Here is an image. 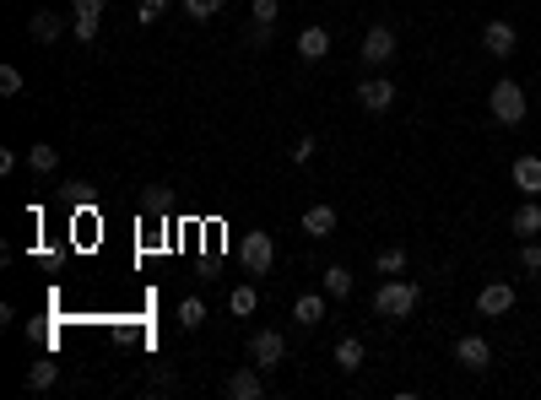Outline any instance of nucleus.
Returning <instances> with one entry per match:
<instances>
[{"label": "nucleus", "mask_w": 541, "mask_h": 400, "mask_svg": "<svg viewBox=\"0 0 541 400\" xmlns=\"http://www.w3.org/2000/svg\"><path fill=\"white\" fill-rule=\"evenodd\" d=\"M417 303H423V287L406 282V276H385L374 287V320H412Z\"/></svg>", "instance_id": "nucleus-1"}, {"label": "nucleus", "mask_w": 541, "mask_h": 400, "mask_svg": "<svg viewBox=\"0 0 541 400\" xmlns=\"http://www.w3.org/2000/svg\"><path fill=\"white\" fill-rule=\"evenodd\" d=\"M488 114L499 119V125H520L526 114H531V103H526V87L520 81H493V92H488Z\"/></svg>", "instance_id": "nucleus-2"}, {"label": "nucleus", "mask_w": 541, "mask_h": 400, "mask_svg": "<svg viewBox=\"0 0 541 400\" xmlns=\"http://www.w3.org/2000/svg\"><path fill=\"white\" fill-rule=\"evenodd\" d=\"M515 43H520V27H515L509 16H493V22L482 27V49H488L493 60H509V54H515Z\"/></svg>", "instance_id": "nucleus-3"}, {"label": "nucleus", "mask_w": 541, "mask_h": 400, "mask_svg": "<svg viewBox=\"0 0 541 400\" xmlns=\"http://www.w3.org/2000/svg\"><path fill=\"white\" fill-rule=\"evenodd\" d=\"M238 255H244V265H249L255 276H266V271L276 265V244H271V233H244Z\"/></svg>", "instance_id": "nucleus-4"}, {"label": "nucleus", "mask_w": 541, "mask_h": 400, "mask_svg": "<svg viewBox=\"0 0 541 400\" xmlns=\"http://www.w3.org/2000/svg\"><path fill=\"white\" fill-rule=\"evenodd\" d=\"M515 309V282H488L482 293H477V314L482 320H504Z\"/></svg>", "instance_id": "nucleus-5"}, {"label": "nucleus", "mask_w": 541, "mask_h": 400, "mask_svg": "<svg viewBox=\"0 0 541 400\" xmlns=\"http://www.w3.org/2000/svg\"><path fill=\"white\" fill-rule=\"evenodd\" d=\"M282 358H287L282 330H255V336H249V363H255V368H276Z\"/></svg>", "instance_id": "nucleus-6"}, {"label": "nucleus", "mask_w": 541, "mask_h": 400, "mask_svg": "<svg viewBox=\"0 0 541 400\" xmlns=\"http://www.w3.org/2000/svg\"><path fill=\"white\" fill-rule=\"evenodd\" d=\"M509 184H515L526 200H536L541 195V157L536 152H520V157L509 163Z\"/></svg>", "instance_id": "nucleus-7"}, {"label": "nucleus", "mask_w": 541, "mask_h": 400, "mask_svg": "<svg viewBox=\"0 0 541 400\" xmlns=\"http://www.w3.org/2000/svg\"><path fill=\"white\" fill-rule=\"evenodd\" d=\"M358 103H363L368 114L396 108V81H390V76H368V81H358Z\"/></svg>", "instance_id": "nucleus-8"}, {"label": "nucleus", "mask_w": 541, "mask_h": 400, "mask_svg": "<svg viewBox=\"0 0 541 400\" xmlns=\"http://www.w3.org/2000/svg\"><path fill=\"white\" fill-rule=\"evenodd\" d=\"M98 22H103V0H70V27H76V43H92V38H98Z\"/></svg>", "instance_id": "nucleus-9"}, {"label": "nucleus", "mask_w": 541, "mask_h": 400, "mask_svg": "<svg viewBox=\"0 0 541 400\" xmlns=\"http://www.w3.org/2000/svg\"><path fill=\"white\" fill-rule=\"evenodd\" d=\"M363 60H368V65L396 60V27H385V22H379V27H368V33H363Z\"/></svg>", "instance_id": "nucleus-10"}, {"label": "nucleus", "mask_w": 541, "mask_h": 400, "mask_svg": "<svg viewBox=\"0 0 541 400\" xmlns=\"http://www.w3.org/2000/svg\"><path fill=\"white\" fill-rule=\"evenodd\" d=\"M455 363H466V374H482V368H493V347L482 336H461L455 341Z\"/></svg>", "instance_id": "nucleus-11"}, {"label": "nucleus", "mask_w": 541, "mask_h": 400, "mask_svg": "<svg viewBox=\"0 0 541 400\" xmlns=\"http://www.w3.org/2000/svg\"><path fill=\"white\" fill-rule=\"evenodd\" d=\"M260 374H266V368H255V363H249V368H238V374L228 379V395H233V400H260V395H266Z\"/></svg>", "instance_id": "nucleus-12"}, {"label": "nucleus", "mask_w": 541, "mask_h": 400, "mask_svg": "<svg viewBox=\"0 0 541 400\" xmlns=\"http://www.w3.org/2000/svg\"><path fill=\"white\" fill-rule=\"evenodd\" d=\"M325 54H331V33H325V27H303V33H298V60L314 65V60H325Z\"/></svg>", "instance_id": "nucleus-13"}, {"label": "nucleus", "mask_w": 541, "mask_h": 400, "mask_svg": "<svg viewBox=\"0 0 541 400\" xmlns=\"http://www.w3.org/2000/svg\"><path fill=\"white\" fill-rule=\"evenodd\" d=\"M325 303H331V293H303V298L293 303V320H298L303 330H314V325L325 320Z\"/></svg>", "instance_id": "nucleus-14"}, {"label": "nucleus", "mask_w": 541, "mask_h": 400, "mask_svg": "<svg viewBox=\"0 0 541 400\" xmlns=\"http://www.w3.org/2000/svg\"><path fill=\"white\" fill-rule=\"evenodd\" d=\"M298 228H303L309 238H331V233H336V206H309Z\"/></svg>", "instance_id": "nucleus-15"}, {"label": "nucleus", "mask_w": 541, "mask_h": 400, "mask_svg": "<svg viewBox=\"0 0 541 400\" xmlns=\"http://www.w3.org/2000/svg\"><path fill=\"white\" fill-rule=\"evenodd\" d=\"M509 233H515L520 244H526V238H536V233H541V206H536V200H526V206L509 217Z\"/></svg>", "instance_id": "nucleus-16"}, {"label": "nucleus", "mask_w": 541, "mask_h": 400, "mask_svg": "<svg viewBox=\"0 0 541 400\" xmlns=\"http://www.w3.org/2000/svg\"><path fill=\"white\" fill-rule=\"evenodd\" d=\"M363 358H368V347H363L358 336H341V341H336V368H341V374H358Z\"/></svg>", "instance_id": "nucleus-17"}, {"label": "nucleus", "mask_w": 541, "mask_h": 400, "mask_svg": "<svg viewBox=\"0 0 541 400\" xmlns=\"http://www.w3.org/2000/svg\"><path fill=\"white\" fill-rule=\"evenodd\" d=\"M27 33H33L38 43H54V38L65 33V16H54V11H33V22H27Z\"/></svg>", "instance_id": "nucleus-18"}, {"label": "nucleus", "mask_w": 541, "mask_h": 400, "mask_svg": "<svg viewBox=\"0 0 541 400\" xmlns=\"http://www.w3.org/2000/svg\"><path fill=\"white\" fill-rule=\"evenodd\" d=\"M374 271H379V276H401V271H406V249H401V244L379 249V255H374Z\"/></svg>", "instance_id": "nucleus-19"}, {"label": "nucleus", "mask_w": 541, "mask_h": 400, "mask_svg": "<svg viewBox=\"0 0 541 400\" xmlns=\"http://www.w3.org/2000/svg\"><path fill=\"white\" fill-rule=\"evenodd\" d=\"M320 287H325L331 298H347V293H352V271H347V265H325V276H320Z\"/></svg>", "instance_id": "nucleus-20"}, {"label": "nucleus", "mask_w": 541, "mask_h": 400, "mask_svg": "<svg viewBox=\"0 0 541 400\" xmlns=\"http://www.w3.org/2000/svg\"><path fill=\"white\" fill-rule=\"evenodd\" d=\"M54 379H60V363H49V358H38L27 368V390H54Z\"/></svg>", "instance_id": "nucleus-21"}, {"label": "nucleus", "mask_w": 541, "mask_h": 400, "mask_svg": "<svg viewBox=\"0 0 541 400\" xmlns=\"http://www.w3.org/2000/svg\"><path fill=\"white\" fill-rule=\"evenodd\" d=\"M228 309H233V314L244 320V314H255V309H260V293H255V287H233V298H228Z\"/></svg>", "instance_id": "nucleus-22"}, {"label": "nucleus", "mask_w": 541, "mask_h": 400, "mask_svg": "<svg viewBox=\"0 0 541 400\" xmlns=\"http://www.w3.org/2000/svg\"><path fill=\"white\" fill-rule=\"evenodd\" d=\"M27 163H33V173H54V168H60V152H54V146H33Z\"/></svg>", "instance_id": "nucleus-23"}, {"label": "nucleus", "mask_w": 541, "mask_h": 400, "mask_svg": "<svg viewBox=\"0 0 541 400\" xmlns=\"http://www.w3.org/2000/svg\"><path fill=\"white\" fill-rule=\"evenodd\" d=\"M201 320H206V303H201V298H184V303H179V325H184V330H195Z\"/></svg>", "instance_id": "nucleus-24"}, {"label": "nucleus", "mask_w": 541, "mask_h": 400, "mask_svg": "<svg viewBox=\"0 0 541 400\" xmlns=\"http://www.w3.org/2000/svg\"><path fill=\"white\" fill-rule=\"evenodd\" d=\"M217 11H222V0H184V16H190V22H211Z\"/></svg>", "instance_id": "nucleus-25"}, {"label": "nucleus", "mask_w": 541, "mask_h": 400, "mask_svg": "<svg viewBox=\"0 0 541 400\" xmlns=\"http://www.w3.org/2000/svg\"><path fill=\"white\" fill-rule=\"evenodd\" d=\"M22 92V70L16 65H0V98H16Z\"/></svg>", "instance_id": "nucleus-26"}, {"label": "nucleus", "mask_w": 541, "mask_h": 400, "mask_svg": "<svg viewBox=\"0 0 541 400\" xmlns=\"http://www.w3.org/2000/svg\"><path fill=\"white\" fill-rule=\"evenodd\" d=\"M249 16H255V22H266V27H271V22H276V16H282V0H255V5H249Z\"/></svg>", "instance_id": "nucleus-27"}, {"label": "nucleus", "mask_w": 541, "mask_h": 400, "mask_svg": "<svg viewBox=\"0 0 541 400\" xmlns=\"http://www.w3.org/2000/svg\"><path fill=\"white\" fill-rule=\"evenodd\" d=\"M163 11H168V0H141V5H135V22H141V27H152Z\"/></svg>", "instance_id": "nucleus-28"}, {"label": "nucleus", "mask_w": 541, "mask_h": 400, "mask_svg": "<svg viewBox=\"0 0 541 400\" xmlns=\"http://www.w3.org/2000/svg\"><path fill=\"white\" fill-rule=\"evenodd\" d=\"M520 271H531V276L541 271V244H536V238H526V249H520Z\"/></svg>", "instance_id": "nucleus-29"}, {"label": "nucleus", "mask_w": 541, "mask_h": 400, "mask_svg": "<svg viewBox=\"0 0 541 400\" xmlns=\"http://www.w3.org/2000/svg\"><path fill=\"white\" fill-rule=\"evenodd\" d=\"M314 146H320L314 135H298V141H293L287 152H293V163H309V157H314Z\"/></svg>", "instance_id": "nucleus-30"}, {"label": "nucleus", "mask_w": 541, "mask_h": 400, "mask_svg": "<svg viewBox=\"0 0 541 400\" xmlns=\"http://www.w3.org/2000/svg\"><path fill=\"white\" fill-rule=\"evenodd\" d=\"M266 43H271V27H266V22H255V27H249V49H266Z\"/></svg>", "instance_id": "nucleus-31"}]
</instances>
